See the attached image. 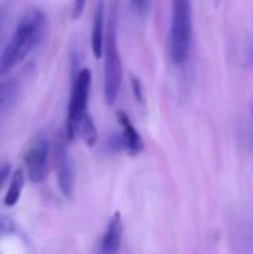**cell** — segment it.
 Instances as JSON below:
<instances>
[{
	"mask_svg": "<svg viewBox=\"0 0 253 254\" xmlns=\"http://www.w3.org/2000/svg\"><path fill=\"white\" fill-rule=\"evenodd\" d=\"M104 3L98 1L95 6L94 12V19H92V28H91V48L92 54L95 58L103 57V49H104Z\"/></svg>",
	"mask_w": 253,
	"mask_h": 254,
	"instance_id": "8",
	"label": "cell"
},
{
	"mask_svg": "<svg viewBox=\"0 0 253 254\" xmlns=\"http://www.w3.org/2000/svg\"><path fill=\"white\" fill-rule=\"evenodd\" d=\"M116 4L112 6L109 15V25L104 39V98L109 106L115 104L121 82H122V63L118 49V33H116Z\"/></svg>",
	"mask_w": 253,
	"mask_h": 254,
	"instance_id": "3",
	"label": "cell"
},
{
	"mask_svg": "<svg viewBox=\"0 0 253 254\" xmlns=\"http://www.w3.org/2000/svg\"><path fill=\"white\" fill-rule=\"evenodd\" d=\"M122 241V216L121 213H115L107 223L106 232L100 241V254H116L119 252Z\"/></svg>",
	"mask_w": 253,
	"mask_h": 254,
	"instance_id": "7",
	"label": "cell"
},
{
	"mask_svg": "<svg viewBox=\"0 0 253 254\" xmlns=\"http://www.w3.org/2000/svg\"><path fill=\"white\" fill-rule=\"evenodd\" d=\"M75 138H81L86 146L92 147L97 143L98 134H97V127L91 118L89 113H86L76 125L75 132H73V140Z\"/></svg>",
	"mask_w": 253,
	"mask_h": 254,
	"instance_id": "11",
	"label": "cell"
},
{
	"mask_svg": "<svg viewBox=\"0 0 253 254\" xmlns=\"http://www.w3.org/2000/svg\"><path fill=\"white\" fill-rule=\"evenodd\" d=\"M55 165L58 174V186L61 193L66 198H70L75 188V168L70 159L67 146L64 141H60L55 149Z\"/></svg>",
	"mask_w": 253,
	"mask_h": 254,
	"instance_id": "6",
	"label": "cell"
},
{
	"mask_svg": "<svg viewBox=\"0 0 253 254\" xmlns=\"http://www.w3.org/2000/svg\"><path fill=\"white\" fill-rule=\"evenodd\" d=\"M46 31V15L39 7L28 9L16 24L0 55V76L22 63L42 42Z\"/></svg>",
	"mask_w": 253,
	"mask_h": 254,
	"instance_id": "1",
	"label": "cell"
},
{
	"mask_svg": "<svg viewBox=\"0 0 253 254\" xmlns=\"http://www.w3.org/2000/svg\"><path fill=\"white\" fill-rule=\"evenodd\" d=\"M85 6H86V3H85V1H76V3H73L72 16H73V18H79V16L82 15V12H84Z\"/></svg>",
	"mask_w": 253,
	"mask_h": 254,
	"instance_id": "14",
	"label": "cell"
},
{
	"mask_svg": "<svg viewBox=\"0 0 253 254\" xmlns=\"http://www.w3.org/2000/svg\"><path fill=\"white\" fill-rule=\"evenodd\" d=\"M192 12L186 0H174L171 4V22L169 31V55L174 64H183L191 49Z\"/></svg>",
	"mask_w": 253,
	"mask_h": 254,
	"instance_id": "2",
	"label": "cell"
},
{
	"mask_svg": "<svg viewBox=\"0 0 253 254\" xmlns=\"http://www.w3.org/2000/svg\"><path fill=\"white\" fill-rule=\"evenodd\" d=\"M25 177L27 176H25L24 168H16L13 171V174L10 176V182H9L4 199H3V205L4 207H13L19 201L22 189H24V185H25Z\"/></svg>",
	"mask_w": 253,
	"mask_h": 254,
	"instance_id": "10",
	"label": "cell"
},
{
	"mask_svg": "<svg viewBox=\"0 0 253 254\" xmlns=\"http://www.w3.org/2000/svg\"><path fill=\"white\" fill-rule=\"evenodd\" d=\"M91 71L89 68H81L75 77L72 95L67 109V122H66V134L69 140H73V132L78 122L88 113V100L91 91Z\"/></svg>",
	"mask_w": 253,
	"mask_h": 254,
	"instance_id": "4",
	"label": "cell"
},
{
	"mask_svg": "<svg viewBox=\"0 0 253 254\" xmlns=\"http://www.w3.org/2000/svg\"><path fill=\"white\" fill-rule=\"evenodd\" d=\"M9 176H10V164H3V165H0V190H1L3 186L6 185Z\"/></svg>",
	"mask_w": 253,
	"mask_h": 254,
	"instance_id": "13",
	"label": "cell"
},
{
	"mask_svg": "<svg viewBox=\"0 0 253 254\" xmlns=\"http://www.w3.org/2000/svg\"><path fill=\"white\" fill-rule=\"evenodd\" d=\"M118 121L119 125L122 128V141H124V147L131 153V155H137L143 150V140L140 137V134L137 132L136 127L133 125V122L130 121V118L124 113V112H118Z\"/></svg>",
	"mask_w": 253,
	"mask_h": 254,
	"instance_id": "9",
	"label": "cell"
},
{
	"mask_svg": "<svg viewBox=\"0 0 253 254\" xmlns=\"http://www.w3.org/2000/svg\"><path fill=\"white\" fill-rule=\"evenodd\" d=\"M51 144L46 135L40 134L30 143L24 153V171L28 180L33 183L45 182L49 173Z\"/></svg>",
	"mask_w": 253,
	"mask_h": 254,
	"instance_id": "5",
	"label": "cell"
},
{
	"mask_svg": "<svg viewBox=\"0 0 253 254\" xmlns=\"http://www.w3.org/2000/svg\"><path fill=\"white\" fill-rule=\"evenodd\" d=\"M10 229H12V223H10V220H7V219H0V235H4V234H9L10 232Z\"/></svg>",
	"mask_w": 253,
	"mask_h": 254,
	"instance_id": "16",
	"label": "cell"
},
{
	"mask_svg": "<svg viewBox=\"0 0 253 254\" xmlns=\"http://www.w3.org/2000/svg\"><path fill=\"white\" fill-rule=\"evenodd\" d=\"M18 82L16 80H3L0 82V112L7 107L18 94Z\"/></svg>",
	"mask_w": 253,
	"mask_h": 254,
	"instance_id": "12",
	"label": "cell"
},
{
	"mask_svg": "<svg viewBox=\"0 0 253 254\" xmlns=\"http://www.w3.org/2000/svg\"><path fill=\"white\" fill-rule=\"evenodd\" d=\"M130 4H131V7H134L139 13L146 12V10H148V7L151 6V3H149V1H131Z\"/></svg>",
	"mask_w": 253,
	"mask_h": 254,
	"instance_id": "15",
	"label": "cell"
}]
</instances>
